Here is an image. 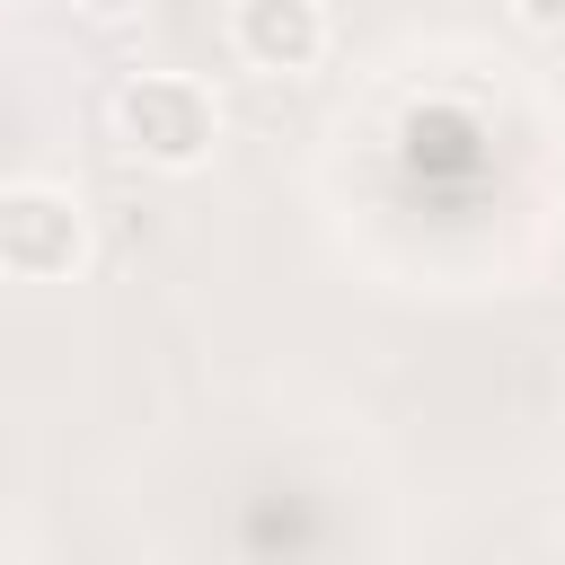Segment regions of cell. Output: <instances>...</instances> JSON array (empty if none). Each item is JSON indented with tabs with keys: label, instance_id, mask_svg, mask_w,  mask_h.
I'll list each match as a JSON object with an SVG mask.
<instances>
[{
	"label": "cell",
	"instance_id": "3",
	"mask_svg": "<svg viewBox=\"0 0 565 565\" xmlns=\"http://www.w3.org/2000/svg\"><path fill=\"white\" fill-rule=\"evenodd\" d=\"M230 53L265 79H300L327 62V9L318 0H238L230 9Z\"/></svg>",
	"mask_w": 565,
	"mask_h": 565
},
{
	"label": "cell",
	"instance_id": "1",
	"mask_svg": "<svg viewBox=\"0 0 565 565\" xmlns=\"http://www.w3.org/2000/svg\"><path fill=\"white\" fill-rule=\"evenodd\" d=\"M106 124H115V141H124L141 168H168V177H194V168L212 159V141H221V106H212V88L185 79V71H132V79L106 97Z\"/></svg>",
	"mask_w": 565,
	"mask_h": 565
},
{
	"label": "cell",
	"instance_id": "2",
	"mask_svg": "<svg viewBox=\"0 0 565 565\" xmlns=\"http://www.w3.org/2000/svg\"><path fill=\"white\" fill-rule=\"evenodd\" d=\"M79 265H88V212L62 185H0V274L71 282Z\"/></svg>",
	"mask_w": 565,
	"mask_h": 565
},
{
	"label": "cell",
	"instance_id": "4",
	"mask_svg": "<svg viewBox=\"0 0 565 565\" xmlns=\"http://www.w3.org/2000/svg\"><path fill=\"white\" fill-rule=\"evenodd\" d=\"M512 18L539 26V35H565V0H512Z\"/></svg>",
	"mask_w": 565,
	"mask_h": 565
},
{
	"label": "cell",
	"instance_id": "5",
	"mask_svg": "<svg viewBox=\"0 0 565 565\" xmlns=\"http://www.w3.org/2000/svg\"><path fill=\"white\" fill-rule=\"evenodd\" d=\"M79 9H88V18H97V26H124V18H141V9H150V0H79Z\"/></svg>",
	"mask_w": 565,
	"mask_h": 565
}]
</instances>
